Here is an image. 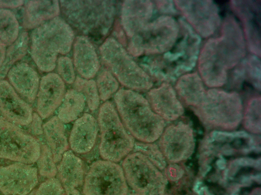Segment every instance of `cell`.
I'll list each match as a JSON object with an SVG mask.
<instances>
[{"instance_id":"cell-1","label":"cell","mask_w":261,"mask_h":195,"mask_svg":"<svg viewBox=\"0 0 261 195\" xmlns=\"http://www.w3.org/2000/svg\"><path fill=\"white\" fill-rule=\"evenodd\" d=\"M114 99L122 123L134 138L144 143L159 139L165 121L152 110L147 99L136 91L121 88Z\"/></svg>"},{"instance_id":"cell-2","label":"cell","mask_w":261,"mask_h":195,"mask_svg":"<svg viewBox=\"0 0 261 195\" xmlns=\"http://www.w3.org/2000/svg\"><path fill=\"white\" fill-rule=\"evenodd\" d=\"M29 36L31 57L38 69L46 73L56 68L59 54L70 51L75 39L73 28L59 16L33 29Z\"/></svg>"},{"instance_id":"cell-3","label":"cell","mask_w":261,"mask_h":195,"mask_svg":"<svg viewBox=\"0 0 261 195\" xmlns=\"http://www.w3.org/2000/svg\"><path fill=\"white\" fill-rule=\"evenodd\" d=\"M60 11L64 19L82 36L100 40L109 33L114 20V2L61 1Z\"/></svg>"},{"instance_id":"cell-4","label":"cell","mask_w":261,"mask_h":195,"mask_svg":"<svg viewBox=\"0 0 261 195\" xmlns=\"http://www.w3.org/2000/svg\"><path fill=\"white\" fill-rule=\"evenodd\" d=\"M182 38L161 56L143 57L140 64L143 70L160 80H172L194 67L198 55L199 37L184 22Z\"/></svg>"},{"instance_id":"cell-5","label":"cell","mask_w":261,"mask_h":195,"mask_svg":"<svg viewBox=\"0 0 261 195\" xmlns=\"http://www.w3.org/2000/svg\"><path fill=\"white\" fill-rule=\"evenodd\" d=\"M98 124L100 132L99 152L103 160L117 162L133 151L135 139L125 128L112 102L106 101L100 106Z\"/></svg>"},{"instance_id":"cell-6","label":"cell","mask_w":261,"mask_h":195,"mask_svg":"<svg viewBox=\"0 0 261 195\" xmlns=\"http://www.w3.org/2000/svg\"><path fill=\"white\" fill-rule=\"evenodd\" d=\"M99 52L106 68L122 85L134 91L147 90L152 87L150 77L116 39L107 38L99 47Z\"/></svg>"},{"instance_id":"cell-7","label":"cell","mask_w":261,"mask_h":195,"mask_svg":"<svg viewBox=\"0 0 261 195\" xmlns=\"http://www.w3.org/2000/svg\"><path fill=\"white\" fill-rule=\"evenodd\" d=\"M178 26L175 20L162 16L148 23L127 44L129 54L140 56L145 53L154 55L164 53L175 44L178 36Z\"/></svg>"},{"instance_id":"cell-8","label":"cell","mask_w":261,"mask_h":195,"mask_svg":"<svg viewBox=\"0 0 261 195\" xmlns=\"http://www.w3.org/2000/svg\"><path fill=\"white\" fill-rule=\"evenodd\" d=\"M198 106L203 120L213 127L232 129L242 119V101L236 93L210 90Z\"/></svg>"},{"instance_id":"cell-9","label":"cell","mask_w":261,"mask_h":195,"mask_svg":"<svg viewBox=\"0 0 261 195\" xmlns=\"http://www.w3.org/2000/svg\"><path fill=\"white\" fill-rule=\"evenodd\" d=\"M122 168L127 183L138 195L164 194L167 179L142 153L128 154Z\"/></svg>"},{"instance_id":"cell-10","label":"cell","mask_w":261,"mask_h":195,"mask_svg":"<svg viewBox=\"0 0 261 195\" xmlns=\"http://www.w3.org/2000/svg\"><path fill=\"white\" fill-rule=\"evenodd\" d=\"M40 151V143L34 136L0 117V158L32 164Z\"/></svg>"},{"instance_id":"cell-11","label":"cell","mask_w":261,"mask_h":195,"mask_svg":"<svg viewBox=\"0 0 261 195\" xmlns=\"http://www.w3.org/2000/svg\"><path fill=\"white\" fill-rule=\"evenodd\" d=\"M85 195H127L128 185L122 167L116 162L98 160L85 176Z\"/></svg>"},{"instance_id":"cell-12","label":"cell","mask_w":261,"mask_h":195,"mask_svg":"<svg viewBox=\"0 0 261 195\" xmlns=\"http://www.w3.org/2000/svg\"><path fill=\"white\" fill-rule=\"evenodd\" d=\"M159 147L165 159L176 163L188 158L195 148L192 128L179 122L165 128L159 138Z\"/></svg>"},{"instance_id":"cell-13","label":"cell","mask_w":261,"mask_h":195,"mask_svg":"<svg viewBox=\"0 0 261 195\" xmlns=\"http://www.w3.org/2000/svg\"><path fill=\"white\" fill-rule=\"evenodd\" d=\"M37 168L15 162L0 166V191L5 195H28L38 183Z\"/></svg>"},{"instance_id":"cell-14","label":"cell","mask_w":261,"mask_h":195,"mask_svg":"<svg viewBox=\"0 0 261 195\" xmlns=\"http://www.w3.org/2000/svg\"><path fill=\"white\" fill-rule=\"evenodd\" d=\"M178 8L200 35L207 37L219 22L218 9L213 1H176Z\"/></svg>"},{"instance_id":"cell-15","label":"cell","mask_w":261,"mask_h":195,"mask_svg":"<svg viewBox=\"0 0 261 195\" xmlns=\"http://www.w3.org/2000/svg\"><path fill=\"white\" fill-rule=\"evenodd\" d=\"M221 52L217 39H211L205 43L199 56V72L204 82L211 87L221 86L226 80L228 68Z\"/></svg>"},{"instance_id":"cell-16","label":"cell","mask_w":261,"mask_h":195,"mask_svg":"<svg viewBox=\"0 0 261 195\" xmlns=\"http://www.w3.org/2000/svg\"><path fill=\"white\" fill-rule=\"evenodd\" d=\"M65 92V83L57 73H48L40 78L35 101L37 113L42 119L50 117L59 107Z\"/></svg>"},{"instance_id":"cell-17","label":"cell","mask_w":261,"mask_h":195,"mask_svg":"<svg viewBox=\"0 0 261 195\" xmlns=\"http://www.w3.org/2000/svg\"><path fill=\"white\" fill-rule=\"evenodd\" d=\"M0 112L7 120L27 126L33 117V109L5 79L0 80Z\"/></svg>"},{"instance_id":"cell-18","label":"cell","mask_w":261,"mask_h":195,"mask_svg":"<svg viewBox=\"0 0 261 195\" xmlns=\"http://www.w3.org/2000/svg\"><path fill=\"white\" fill-rule=\"evenodd\" d=\"M8 82L28 103H34L37 96L40 78L37 70L25 61H20L9 71Z\"/></svg>"},{"instance_id":"cell-19","label":"cell","mask_w":261,"mask_h":195,"mask_svg":"<svg viewBox=\"0 0 261 195\" xmlns=\"http://www.w3.org/2000/svg\"><path fill=\"white\" fill-rule=\"evenodd\" d=\"M147 100L152 110L165 121H174L184 113L176 91L168 83H163L151 89L147 94Z\"/></svg>"},{"instance_id":"cell-20","label":"cell","mask_w":261,"mask_h":195,"mask_svg":"<svg viewBox=\"0 0 261 195\" xmlns=\"http://www.w3.org/2000/svg\"><path fill=\"white\" fill-rule=\"evenodd\" d=\"M98 134V124L94 117L84 113L74 121L69 137L68 143L74 153L84 154L94 147Z\"/></svg>"},{"instance_id":"cell-21","label":"cell","mask_w":261,"mask_h":195,"mask_svg":"<svg viewBox=\"0 0 261 195\" xmlns=\"http://www.w3.org/2000/svg\"><path fill=\"white\" fill-rule=\"evenodd\" d=\"M57 175L66 195H81L85 172L82 160L71 150L65 152L59 161Z\"/></svg>"},{"instance_id":"cell-22","label":"cell","mask_w":261,"mask_h":195,"mask_svg":"<svg viewBox=\"0 0 261 195\" xmlns=\"http://www.w3.org/2000/svg\"><path fill=\"white\" fill-rule=\"evenodd\" d=\"M72 47L75 70L82 78H94L100 70V61L91 41L86 36H78L75 37Z\"/></svg>"},{"instance_id":"cell-23","label":"cell","mask_w":261,"mask_h":195,"mask_svg":"<svg viewBox=\"0 0 261 195\" xmlns=\"http://www.w3.org/2000/svg\"><path fill=\"white\" fill-rule=\"evenodd\" d=\"M152 3L147 1H126L122 5L121 19L126 35L130 38L148 23L153 13Z\"/></svg>"},{"instance_id":"cell-24","label":"cell","mask_w":261,"mask_h":195,"mask_svg":"<svg viewBox=\"0 0 261 195\" xmlns=\"http://www.w3.org/2000/svg\"><path fill=\"white\" fill-rule=\"evenodd\" d=\"M233 6L244 22L250 49L260 56V1H233Z\"/></svg>"},{"instance_id":"cell-25","label":"cell","mask_w":261,"mask_h":195,"mask_svg":"<svg viewBox=\"0 0 261 195\" xmlns=\"http://www.w3.org/2000/svg\"><path fill=\"white\" fill-rule=\"evenodd\" d=\"M60 13L58 1H26L21 11V25L25 29L33 30L58 17Z\"/></svg>"},{"instance_id":"cell-26","label":"cell","mask_w":261,"mask_h":195,"mask_svg":"<svg viewBox=\"0 0 261 195\" xmlns=\"http://www.w3.org/2000/svg\"><path fill=\"white\" fill-rule=\"evenodd\" d=\"M42 127L47 145L52 152L55 163L58 162L69 146L64 123L57 116H54L44 123Z\"/></svg>"},{"instance_id":"cell-27","label":"cell","mask_w":261,"mask_h":195,"mask_svg":"<svg viewBox=\"0 0 261 195\" xmlns=\"http://www.w3.org/2000/svg\"><path fill=\"white\" fill-rule=\"evenodd\" d=\"M176 89L179 96L191 106H198L206 93L201 79L197 74L183 75L179 79Z\"/></svg>"},{"instance_id":"cell-28","label":"cell","mask_w":261,"mask_h":195,"mask_svg":"<svg viewBox=\"0 0 261 195\" xmlns=\"http://www.w3.org/2000/svg\"><path fill=\"white\" fill-rule=\"evenodd\" d=\"M85 105V98L82 93L73 88L68 89L58 108L57 117L63 123L75 121L80 117Z\"/></svg>"},{"instance_id":"cell-29","label":"cell","mask_w":261,"mask_h":195,"mask_svg":"<svg viewBox=\"0 0 261 195\" xmlns=\"http://www.w3.org/2000/svg\"><path fill=\"white\" fill-rule=\"evenodd\" d=\"M29 43V33L24 30L20 33L15 42L7 47L4 61L0 68V80L4 79L10 69L25 56Z\"/></svg>"},{"instance_id":"cell-30","label":"cell","mask_w":261,"mask_h":195,"mask_svg":"<svg viewBox=\"0 0 261 195\" xmlns=\"http://www.w3.org/2000/svg\"><path fill=\"white\" fill-rule=\"evenodd\" d=\"M20 33V24L15 14L11 10L0 9V40L9 46Z\"/></svg>"},{"instance_id":"cell-31","label":"cell","mask_w":261,"mask_h":195,"mask_svg":"<svg viewBox=\"0 0 261 195\" xmlns=\"http://www.w3.org/2000/svg\"><path fill=\"white\" fill-rule=\"evenodd\" d=\"M72 87L84 95L86 103L91 111L98 109L100 105V98L94 80L86 79L77 76Z\"/></svg>"},{"instance_id":"cell-32","label":"cell","mask_w":261,"mask_h":195,"mask_svg":"<svg viewBox=\"0 0 261 195\" xmlns=\"http://www.w3.org/2000/svg\"><path fill=\"white\" fill-rule=\"evenodd\" d=\"M95 82L100 100L104 102L115 94L119 87L117 79L107 68L99 70L97 74Z\"/></svg>"},{"instance_id":"cell-33","label":"cell","mask_w":261,"mask_h":195,"mask_svg":"<svg viewBox=\"0 0 261 195\" xmlns=\"http://www.w3.org/2000/svg\"><path fill=\"white\" fill-rule=\"evenodd\" d=\"M245 128L254 134H260V98L252 99L249 103L244 115Z\"/></svg>"},{"instance_id":"cell-34","label":"cell","mask_w":261,"mask_h":195,"mask_svg":"<svg viewBox=\"0 0 261 195\" xmlns=\"http://www.w3.org/2000/svg\"><path fill=\"white\" fill-rule=\"evenodd\" d=\"M40 145V154L37 160L38 172L47 179L54 178L57 174V168L52 152L47 145Z\"/></svg>"},{"instance_id":"cell-35","label":"cell","mask_w":261,"mask_h":195,"mask_svg":"<svg viewBox=\"0 0 261 195\" xmlns=\"http://www.w3.org/2000/svg\"><path fill=\"white\" fill-rule=\"evenodd\" d=\"M134 152L145 155L160 170L166 166V161L159 146L152 143L137 142L135 143Z\"/></svg>"},{"instance_id":"cell-36","label":"cell","mask_w":261,"mask_h":195,"mask_svg":"<svg viewBox=\"0 0 261 195\" xmlns=\"http://www.w3.org/2000/svg\"><path fill=\"white\" fill-rule=\"evenodd\" d=\"M56 68L58 75L65 83L73 84L76 77L73 61L70 57L66 56L59 57Z\"/></svg>"},{"instance_id":"cell-37","label":"cell","mask_w":261,"mask_h":195,"mask_svg":"<svg viewBox=\"0 0 261 195\" xmlns=\"http://www.w3.org/2000/svg\"><path fill=\"white\" fill-rule=\"evenodd\" d=\"M34 195H66V193L60 181L54 177L42 182Z\"/></svg>"},{"instance_id":"cell-38","label":"cell","mask_w":261,"mask_h":195,"mask_svg":"<svg viewBox=\"0 0 261 195\" xmlns=\"http://www.w3.org/2000/svg\"><path fill=\"white\" fill-rule=\"evenodd\" d=\"M165 174L167 179L171 181H176L182 176L184 171L179 166L171 164L167 168Z\"/></svg>"},{"instance_id":"cell-39","label":"cell","mask_w":261,"mask_h":195,"mask_svg":"<svg viewBox=\"0 0 261 195\" xmlns=\"http://www.w3.org/2000/svg\"><path fill=\"white\" fill-rule=\"evenodd\" d=\"M42 119L37 113H33L32 120L30 124L31 132L35 135L39 136L43 134Z\"/></svg>"},{"instance_id":"cell-40","label":"cell","mask_w":261,"mask_h":195,"mask_svg":"<svg viewBox=\"0 0 261 195\" xmlns=\"http://www.w3.org/2000/svg\"><path fill=\"white\" fill-rule=\"evenodd\" d=\"M24 1H1L0 0V9L11 10L17 9L23 5Z\"/></svg>"},{"instance_id":"cell-41","label":"cell","mask_w":261,"mask_h":195,"mask_svg":"<svg viewBox=\"0 0 261 195\" xmlns=\"http://www.w3.org/2000/svg\"><path fill=\"white\" fill-rule=\"evenodd\" d=\"M158 8L162 12L174 13V7L171 1H156Z\"/></svg>"},{"instance_id":"cell-42","label":"cell","mask_w":261,"mask_h":195,"mask_svg":"<svg viewBox=\"0 0 261 195\" xmlns=\"http://www.w3.org/2000/svg\"><path fill=\"white\" fill-rule=\"evenodd\" d=\"M7 46L0 40V68L4 61Z\"/></svg>"},{"instance_id":"cell-43","label":"cell","mask_w":261,"mask_h":195,"mask_svg":"<svg viewBox=\"0 0 261 195\" xmlns=\"http://www.w3.org/2000/svg\"><path fill=\"white\" fill-rule=\"evenodd\" d=\"M218 166L220 169H223L225 167V161L223 159H220L217 162Z\"/></svg>"},{"instance_id":"cell-44","label":"cell","mask_w":261,"mask_h":195,"mask_svg":"<svg viewBox=\"0 0 261 195\" xmlns=\"http://www.w3.org/2000/svg\"><path fill=\"white\" fill-rule=\"evenodd\" d=\"M250 195H260V189L259 188L255 189Z\"/></svg>"},{"instance_id":"cell-45","label":"cell","mask_w":261,"mask_h":195,"mask_svg":"<svg viewBox=\"0 0 261 195\" xmlns=\"http://www.w3.org/2000/svg\"><path fill=\"white\" fill-rule=\"evenodd\" d=\"M127 195H138V194H136V193H129V194H127Z\"/></svg>"}]
</instances>
